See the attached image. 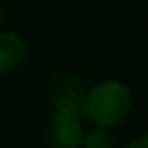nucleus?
<instances>
[{
  "mask_svg": "<svg viewBox=\"0 0 148 148\" xmlns=\"http://www.w3.org/2000/svg\"><path fill=\"white\" fill-rule=\"evenodd\" d=\"M28 49L21 36L0 30V73L17 69L25 62Z\"/></svg>",
  "mask_w": 148,
  "mask_h": 148,
  "instance_id": "3",
  "label": "nucleus"
},
{
  "mask_svg": "<svg viewBox=\"0 0 148 148\" xmlns=\"http://www.w3.org/2000/svg\"><path fill=\"white\" fill-rule=\"evenodd\" d=\"M84 90L83 84L77 79H66L60 83V86H56L53 98V107L54 109H69L75 112H83L84 105Z\"/></svg>",
  "mask_w": 148,
  "mask_h": 148,
  "instance_id": "4",
  "label": "nucleus"
},
{
  "mask_svg": "<svg viewBox=\"0 0 148 148\" xmlns=\"http://www.w3.org/2000/svg\"><path fill=\"white\" fill-rule=\"evenodd\" d=\"M0 21H2V8H0Z\"/></svg>",
  "mask_w": 148,
  "mask_h": 148,
  "instance_id": "7",
  "label": "nucleus"
},
{
  "mask_svg": "<svg viewBox=\"0 0 148 148\" xmlns=\"http://www.w3.org/2000/svg\"><path fill=\"white\" fill-rule=\"evenodd\" d=\"M84 148H111L112 146V137L109 135L107 127H96V130L88 131L86 135H83Z\"/></svg>",
  "mask_w": 148,
  "mask_h": 148,
  "instance_id": "5",
  "label": "nucleus"
},
{
  "mask_svg": "<svg viewBox=\"0 0 148 148\" xmlns=\"http://www.w3.org/2000/svg\"><path fill=\"white\" fill-rule=\"evenodd\" d=\"M127 148H148V137H146L145 133L139 135V137L135 139V141L131 143V145L127 146Z\"/></svg>",
  "mask_w": 148,
  "mask_h": 148,
  "instance_id": "6",
  "label": "nucleus"
},
{
  "mask_svg": "<svg viewBox=\"0 0 148 148\" xmlns=\"http://www.w3.org/2000/svg\"><path fill=\"white\" fill-rule=\"evenodd\" d=\"M84 127L81 114L69 109H53L49 137L53 148H79L83 143Z\"/></svg>",
  "mask_w": 148,
  "mask_h": 148,
  "instance_id": "2",
  "label": "nucleus"
},
{
  "mask_svg": "<svg viewBox=\"0 0 148 148\" xmlns=\"http://www.w3.org/2000/svg\"><path fill=\"white\" fill-rule=\"evenodd\" d=\"M133 98L130 88L120 81H103L84 96L83 112L99 127H112L127 118Z\"/></svg>",
  "mask_w": 148,
  "mask_h": 148,
  "instance_id": "1",
  "label": "nucleus"
}]
</instances>
